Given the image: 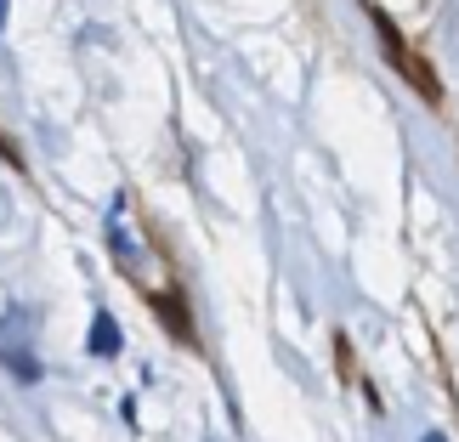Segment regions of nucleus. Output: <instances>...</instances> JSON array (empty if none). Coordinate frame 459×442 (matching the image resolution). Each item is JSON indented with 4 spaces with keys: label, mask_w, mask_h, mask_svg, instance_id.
<instances>
[{
    "label": "nucleus",
    "mask_w": 459,
    "mask_h": 442,
    "mask_svg": "<svg viewBox=\"0 0 459 442\" xmlns=\"http://www.w3.org/2000/svg\"><path fill=\"white\" fill-rule=\"evenodd\" d=\"M0 368H12L23 386L40 380V358H34V312L12 307L0 317Z\"/></svg>",
    "instance_id": "obj_1"
},
{
    "label": "nucleus",
    "mask_w": 459,
    "mask_h": 442,
    "mask_svg": "<svg viewBox=\"0 0 459 442\" xmlns=\"http://www.w3.org/2000/svg\"><path fill=\"white\" fill-rule=\"evenodd\" d=\"M380 40H385V51H392V63H397V74H409L414 85H420V91H426V97H437V80L426 74V68H420L414 63V51H403V40H397V29L392 23H385V17H380Z\"/></svg>",
    "instance_id": "obj_2"
},
{
    "label": "nucleus",
    "mask_w": 459,
    "mask_h": 442,
    "mask_svg": "<svg viewBox=\"0 0 459 442\" xmlns=\"http://www.w3.org/2000/svg\"><path fill=\"white\" fill-rule=\"evenodd\" d=\"M85 346H91V358H119V324H114V312H102V307H97Z\"/></svg>",
    "instance_id": "obj_3"
},
{
    "label": "nucleus",
    "mask_w": 459,
    "mask_h": 442,
    "mask_svg": "<svg viewBox=\"0 0 459 442\" xmlns=\"http://www.w3.org/2000/svg\"><path fill=\"white\" fill-rule=\"evenodd\" d=\"M0 23H6V0H0Z\"/></svg>",
    "instance_id": "obj_4"
},
{
    "label": "nucleus",
    "mask_w": 459,
    "mask_h": 442,
    "mask_svg": "<svg viewBox=\"0 0 459 442\" xmlns=\"http://www.w3.org/2000/svg\"><path fill=\"white\" fill-rule=\"evenodd\" d=\"M426 442H443V437H437V431H431V437H426Z\"/></svg>",
    "instance_id": "obj_5"
}]
</instances>
